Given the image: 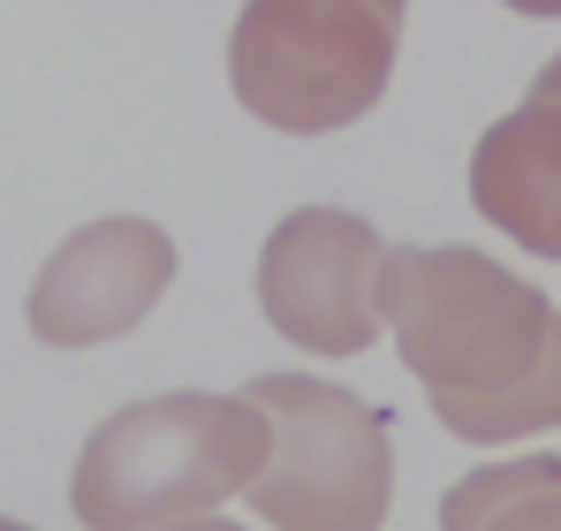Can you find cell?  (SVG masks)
<instances>
[{"label":"cell","mask_w":561,"mask_h":531,"mask_svg":"<svg viewBox=\"0 0 561 531\" xmlns=\"http://www.w3.org/2000/svg\"><path fill=\"white\" fill-rule=\"evenodd\" d=\"M266 455V418L243 387H160L106 410L69 463V517L84 531H152L236 509Z\"/></svg>","instance_id":"cell-1"},{"label":"cell","mask_w":561,"mask_h":531,"mask_svg":"<svg viewBox=\"0 0 561 531\" xmlns=\"http://www.w3.org/2000/svg\"><path fill=\"white\" fill-rule=\"evenodd\" d=\"M561 304L478 244H387L379 342L425 387V403H463L516 380L547 350Z\"/></svg>","instance_id":"cell-2"},{"label":"cell","mask_w":561,"mask_h":531,"mask_svg":"<svg viewBox=\"0 0 561 531\" xmlns=\"http://www.w3.org/2000/svg\"><path fill=\"white\" fill-rule=\"evenodd\" d=\"M410 0H243L228 91L274 137H342L394 91Z\"/></svg>","instance_id":"cell-3"},{"label":"cell","mask_w":561,"mask_h":531,"mask_svg":"<svg viewBox=\"0 0 561 531\" xmlns=\"http://www.w3.org/2000/svg\"><path fill=\"white\" fill-rule=\"evenodd\" d=\"M266 418V455L243 486L259 531H387L394 418L327 372H259L243 387Z\"/></svg>","instance_id":"cell-4"},{"label":"cell","mask_w":561,"mask_h":531,"mask_svg":"<svg viewBox=\"0 0 561 531\" xmlns=\"http://www.w3.org/2000/svg\"><path fill=\"white\" fill-rule=\"evenodd\" d=\"M387 236L350 205H288L251 266L259 319L311 364H342L379 342Z\"/></svg>","instance_id":"cell-5"},{"label":"cell","mask_w":561,"mask_h":531,"mask_svg":"<svg viewBox=\"0 0 561 531\" xmlns=\"http://www.w3.org/2000/svg\"><path fill=\"white\" fill-rule=\"evenodd\" d=\"M175 236L152 213H99L77 221L23 289V327L38 350H106L137 335L160 296L175 289Z\"/></svg>","instance_id":"cell-6"},{"label":"cell","mask_w":561,"mask_h":531,"mask_svg":"<svg viewBox=\"0 0 561 531\" xmlns=\"http://www.w3.org/2000/svg\"><path fill=\"white\" fill-rule=\"evenodd\" d=\"M470 213L508 236L524 259L561 266V99L524 91L508 114H493L470 145Z\"/></svg>","instance_id":"cell-7"},{"label":"cell","mask_w":561,"mask_h":531,"mask_svg":"<svg viewBox=\"0 0 561 531\" xmlns=\"http://www.w3.org/2000/svg\"><path fill=\"white\" fill-rule=\"evenodd\" d=\"M433 418L463 448H524V441L561 433V319L547 335V350L531 357L516 380H501L485 395H463V403H433Z\"/></svg>","instance_id":"cell-8"},{"label":"cell","mask_w":561,"mask_h":531,"mask_svg":"<svg viewBox=\"0 0 561 531\" xmlns=\"http://www.w3.org/2000/svg\"><path fill=\"white\" fill-rule=\"evenodd\" d=\"M547 486H561V455L554 448L493 455V463L463 471V478L440 494V531H485L501 509H516V501H531V494H547Z\"/></svg>","instance_id":"cell-9"},{"label":"cell","mask_w":561,"mask_h":531,"mask_svg":"<svg viewBox=\"0 0 561 531\" xmlns=\"http://www.w3.org/2000/svg\"><path fill=\"white\" fill-rule=\"evenodd\" d=\"M485 531H561V486L531 494V501H516V509H501Z\"/></svg>","instance_id":"cell-10"},{"label":"cell","mask_w":561,"mask_h":531,"mask_svg":"<svg viewBox=\"0 0 561 531\" xmlns=\"http://www.w3.org/2000/svg\"><path fill=\"white\" fill-rule=\"evenodd\" d=\"M152 531H259V524H243L228 509H205V517H175V524H152Z\"/></svg>","instance_id":"cell-11"},{"label":"cell","mask_w":561,"mask_h":531,"mask_svg":"<svg viewBox=\"0 0 561 531\" xmlns=\"http://www.w3.org/2000/svg\"><path fill=\"white\" fill-rule=\"evenodd\" d=\"M508 15H524V23H561V0H501Z\"/></svg>","instance_id":"cell-12"},{"label":"cell","mask_w":561,"mask_h":531,"mask_svg":"<svg viewBox=\"0 0 561 531\" xmlns=\"http://www.w3.org/2000/svg\"><path fill=\"white\" fill-rule=\"evenodd\" d=\"M531 91H547V99H561V54H547V61H539V77H531Z\"/></svg>","instance_id":"cell-13"},{"label":"cell","mask_w":561,"mask_h":531,"mask_svg":"<svg viewBox=\"0 0 561 531\" xmlns=\"http://www.w3.org/2000/svg\"><path fill=\"white\" fill-rule=\"evenodd\" d=\"M0 531H38V524H23V517H8V509H0Z\"/></svg>","instance_id":"cell-14"}]
</instances>
